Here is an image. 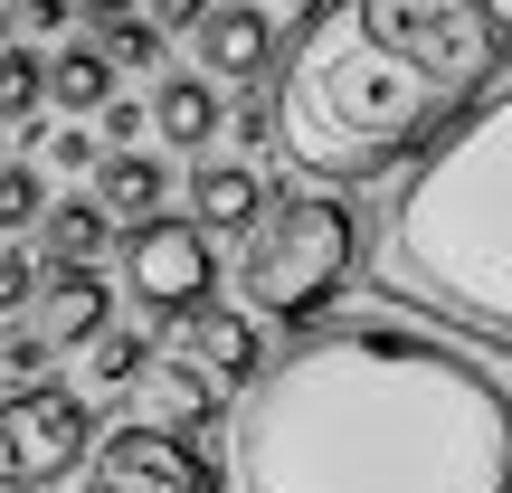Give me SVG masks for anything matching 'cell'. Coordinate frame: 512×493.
<instances>
[{
    "instance_id": "cell-1",
    "label": "cell",
    "mask_w": 512,
    "mask_h": 493,
    "mask_svg": "<svg viewBox=\"0 0 512 493\" xmlns=\"http://www.w3.org/2000/svg\"><path fill=\"white\" fill-rule=\"evenodd\" d=\"M238 493H512V389L408 323H304L238 389Z\"/></svg>"
},
{
    "instance_id": "cell-2",
    "label": "cell",
    "mask_w": 512,
    "mask_h": 493,
    "mask_svg": "<svg viewBox=\"0 0 512 493\" xmlns=\"http://www.w3.org/2000/svg\"><path fill=\"white\" fill-rule=\"evenodd\" d=\"M275 57V152L323 190H361L503 86L512 38L494 0H323Z\"/></svg>"
},
{
    "instance_id": "cell-3",
    "label": "cell",
    "mask_w": 512,
    "mask_h": 493,
    "mask_svg": "<svg viewBox=\"0 0 512 493\" xmlns=\"http://www.w3.org/2000/svg\"><path fill=\"white\" fill-rule=\"evenodd\" d=\"M370 275L475 351L512 342V86H484L399 162L370 219Z\"/></svg>"
},
{
    "instance_id": "cell-4",
    "label": "cell",
    "mask_w": 512,
    "mask_h": 493,
    "mask_svg": "<svg viewBox=\"0 0 512 493\" xmlns=\"http://www.w3.org/2000/svg\"><path fill=\"white\" fill-rule=\"evenodd\" d=\"M351 275V209L304 190V200H266L238 228V294L266 323H313Z\"/></svg>"
},
{
    "instance_id": "cell-5",
    "label": "cell",
    "mask_w": 512,
    "mask_h": 493,
    "mask_svg": "<svg viewBox=\"0 0 512 493\" xmlns=\"http://www.w3.org/2000/svg\"><path fill=\"white\" fill-rule=\"evenodd\" d=\"M95 446V408L67 380H19L0 389V493H38L57 475H76Z\"/></svg>"
},
{
    "instance_id": "cell-6",
    "label": "cell",
    "mask_w": 512,
    "mask_h": 493,
    "mask_svg": "<svg viewBox=\"0 0 512 493\" xmlns=\"http://www.w3.org/2000/svg\"><path fill=\"white\" fill-rule=\"evenodd\" d=\"M114 256H124V285L143 313H190L219 294V238H200L190 219H133L124 238H114Z\"/></svg>"
},
{
    "instance_id": "cell-7",
    "label": "cell",
    "mask_w": 512,
    "mask_h": 493,
    "mask_svg": "<svg viewBox=\"0 0 512 493\" xmlns=\"http://www.w3.org/2000/svg\"><path fill=\"white\" fill-rule=\"evenodd\" d=\"M86 493H228V484L171 427H114L105 446H86Z\"/></svg>"
},
{
    "instance_id": "cell-8",
    "label": "cell",
    "mask_w": 512,
    "mask_h": 493,
    "mask_svg": "<svg viewBox=\"0 0 512 493\" xmlns=\"http://www.w3.org/2000/svg\"><path fill=\"white\" fill-rule=\"evenodd\" d=\"M181 38H190V57H200L190 76H209V86H266V76H275V48H285L275 10H256V0H209Z\"/></svg>"
},
{
    "instance_id": "cell-9",
    "label": "cell",
    "mask_w": 512,
    "mask_h": 493,
    "mask_svg": "<svg viewBox=\"0 0 512 493\" xmlns=\"http://www.w3.org/2000/svg\"><path fill=\"white\" fill-rule=\"evenodd\" d=\"M171 361L228 399V389H247L256 370H266V342H256V323H247L238 304H219V294H209V304L171 313Z\"/></svg>"
},
{
    "instance_id": "cell-10",
    "label": "cell",
    "mask_w": 512,
    "mask_h": 493,
    "mask_svg": "<svg viewBox=\"0 0 512 493\" xmlns=\"http://www.w3.org/2000/svg\"><path fill=\"white\" fill-rule=\"evenodd\" d=\"M29 304H38V332H48L57 351H67V342H95V332L114 323V285L95 266H38V294H29Z\"/></svg>"
},
{
    "instance_id": "cell-11",
    "label": "cell",
    "mask_w": 512,
    "mask_h": 493,
    "mask_svg": "<svg viewBox=\"0 0 512 493\" xmlns=\"http://www.w3.org/2000/svg\"><path fill=\"white\" fill-rule=\"evenodd\" d=\"M181 200H190V228H200V238H238V228L256 219V209H266V181H256L247 162H190V181H181Z\"/></svg>"
},
{
    "instance_id": "cell-12",
    "label": "cell",
    "mask_w": 512,
    "mask_h": 493,
    "mask_svg": "<svg viewBox=\"0 0 512 493\" xmlns=\"http://www.w3.org/2000/svg\"><path fill=\"white\" fill-rule=\"evenodd\" d=\"M162 200H171V171L152 162L143 143L133 152H95V209H105V219H162Z\"/></svg>"
},
{
    "instance_id": "cell-13",
    "label": "cell",
    "mask_w": 512,
    "mask_h": 493,
    "mask_svg": "<svg viewBox=\"0 0 512 493\" xmlns=\"http://www.w3.org/2000/svg\"><path fill=\"white\" fill-rule=\"evenodd\" d=\"M29 228H38V266H95L114 247V219L95 200H48Z\"/></svg>"
},
{
    "instance_id": "cell-14",
    "label": "cell",
    "mask_w": 512,
    "mask_h": 493,
    "mask_svg": "<svg viewBox=\"0 0 512 493\" xmlns=\"http://www.w3.org/2000/svg\"><path fill=\"white\" fill-rule=\"evenodd\" d=\"M219 86L209 76H162V95H152V133H162L171 152H209V133H219Z\"/></svg>"
},
{
    "instance_id": "cell-15",
    "label": "cell",
    "mask_w": 512,
    "mask_h": 493,
    "mask_svg": "<svg viewBox=\"0 0 512 493\" xmlns=\"http://www.w3.org/2000/svg\"><path fill=\"white\" fill-rule=\"evenodd\" d=\"M133 389H152V408H162V427H171V437H190V427H209V418H219V389H209V380H190V370H181V361H162V351H152V370H143Z\"/></svg>"
},
{
    "instance_id": "cell-16",
    "label": "cell",
    "mask_w": 512,
    "mask_h": 493,
    "mask_svg": "<svg viewBox=\"0 0 512 493\" xmlns=\"http://www.w3.org/2000/svg\"><path fill=\"white\" fill-rule=\"evenodd\" d=\"M114 95V57L105 48H57L48 57V105L57 114H95Z\"/></svg>"
},
{
    "instance_id": "cell-17",
    "label": "cell",
    "mask_w": 512,
    "mask_h": 493,
    "mask_svg": "<svg viewBox=\"0 0 512 493\" xmlns=\"http://www.w3.org/2000/svg\"><path fill=\"white\" fill-rule=\"evenodd\" d=\"M38 105H48V57L0 48V124H38Z\"/></svg>"
},
{
    "instance_id": "cell-18",
    "label": "cell",
    "mask_w": 512,
    "mask_h": 493,
    "mask_svg": "<svg viewBox=\"0 0 512 493\" xmlns=\"http://www.w3.org/2000/svg\"><path fill=\"white\" fill-rule=\"evenodd\" d=\"M143 370H152V342H143V332H95V342H86V380L95 389H133V380H143Z\"/></svg>"
},
{
    "instance_id": "cell-19",
    "label": "cell",
    "mask_w": 512,
    "mask_h": 493,
    "mask_svg": "<svg viewBox=\"0 0 512 493\" xmlns=\"http://www.w3.org/2000/svg\"><path fill=\"white\" fill-rule=\"evenodd\" d=\"M95 48H105L114 67H162V48H171V38L152 29L143 10H124V19H105V38H95Z\"/></svg>"
},
{
    "instance_id": "cell-20",
    "label": "cell",
    "mask_w": 512,
    "mask_h": 493,
    "mask_svg": "<svg viewBox=\"0 0 512 493\" xmlns=\"http://www.w3.org/2000/svg\"><path fill=\"white\" fill-rule=\"evenodd\" d=\"M0 370H10V389L19 380H57V342L38 323H10V332H0Z\"/></svg>"
},
{
    "instance_id": "cell-21",
    "label": "cell",
    "mask_w": 512,
    "mask_h": 493,
    "mask_svg": "<svg viewBox=\"0 0 512 493\" xmlns=\"http://www.w3.org/2000/svg\"><path fill=\"white\" fill-rule=\"evenodd\" d=\"M38 209H48V190H38V162H0V238H10V228H29Z\"/></svg>"
},
{
    "instance_id": "cell-22",
    "label": "cell",
    "mask_w": 512,
    "mask_h": 493,
    "mask_svg": "<svg viewBox=\"0 0 512 493\" xmlns=\"http://www.w3.org/2000/svg\"><path fill=\"white\" fill-rule=\"evenodd\" d=\"M29 294H38V256H29V247H0V313L19 323V313H29Z\"/></svg>"
},
{
    "instance_id": "cell-23",
    "label": "cell",
    "mask_w": 512,
    "mask_h": 493,
    "mask_svg": "<svg viewBox=\"0 0 512 493\" xmlns=\"http://www.w3.org/2000/svg\"><path fill=\"white\" fill-rule=\"evenodd\" d=\"M219 124H238V143H247V152H275V105H266V95H247V105H238V114H219Z\"/></svg>"
},
{
    "instance_id": "cell-24",
    "label": "cell",
    "mask_w": 512,
    "mask_h": 493,
    "mask_svg": "<svg viewBox=\"0 0 512 493\" xmlns=\"http://www.w3.org/2000/svg\"><path fill=\"white\" fill-rule=\"evenodd\" d=\"M67 19H76V0H19V10H10V29H29V38H57Z\"/></svg>"
},
{
    "instance_id": "cell-25",
    "label": "cell",
    "mask_w": 512,
    "mask_h": 493,
    "mask_svg": "<svg viewBox=\"0 0 512 493\" xmlns=\"http://www.w3.org/2000/svg\"><path fill=\"white\" fill-rule=\"evenodd\" d=\"M95 152H105V143H95V133H76V124L48 133V162H57V171H95Z\"/></svg>"
},
{
    "instance_id": "cell-26",
    "label": "cell",
    "mask_w": 512,
    "mask_h": 493,
    "mask_svg": "<svg viewBox=\"0 0 512 493\" xmlns=\"http://www.w3.org/2000/svg\"><path fill=\"white\" fill-rule=\"evenodd\" d=\"M95 114H105V152H133V133H143V114H133L124 95H105Z\"/></svg>"
},
{
    "instance_id": "cell-27",
    "label": "cell",
    "mask_w": 512,
    "mask_h": 493,
    "mask_svg": "<svg viewBox=\"0 0 512 493\" xmlns=\"http://www.w3.org/2000/svg\"><path fill=\"white\" fill-rule=\"evenodd\" d=\"M200 10H209V0H152V29H190Z\"/></svg>"
},
{
    "instance_id": "cell-28",
    "label": "cell",
    "mask_w": 512,
    "mask_h": 493,
    "mask_svg": "<svg viewBox=\"0 0 512 493\" xmlns=\"http://www.w3.org/2000/svg\"><path fill=\"white\" fill-rule=\"evenodd\" d=\"M86 19H124V10H143V0H76Z\"/></svg>"
},
{
    "instance_id": "cell-29",
    "label": "cell",
    "mask_w": 512,
    "mask_h": 493,
    "mask_svg": "<svg viewBox=\"0 0 512 493\" xmlns=\"http://www.w3.org/2000/svg\"><path fill=\"white\" fill-rule=\"evenodd\" d=\"M0 38H10V0H0Z\"/></svg>"
}]
</instances>
